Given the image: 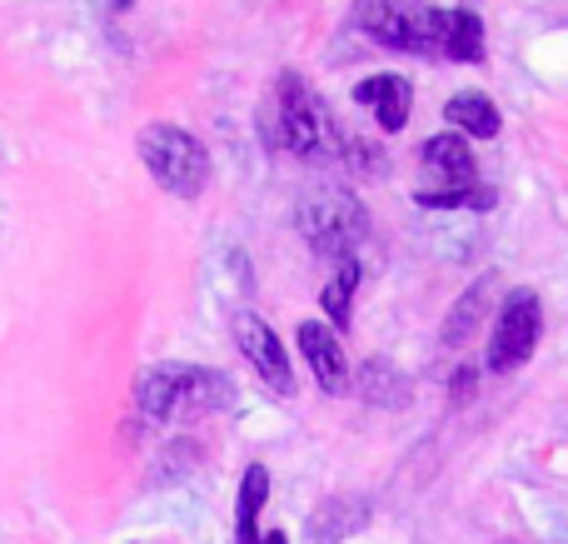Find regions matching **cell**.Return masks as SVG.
<instances>
[{"mask_svg": "<svg viewBox=\"0 0 568 544\" xmlns=\"http://www.w3.org/2000/svg\"><path fill=\"white\" fill-rule=\"evenodd\" d=\"M265 125H270V145L290 150V155H300V160H320V155L339 150V125H334V115L294 70H284L275 80V105H270Z\"/></svg>", "mask_w": 568, "mask_h": 544, "instance_id": "6da1fadb", "label": "cell"}, {"mask_svg": "<svg viewBox=\"0 0 568 544\" xmlns=\"http://www.w3.org/2000/svg\"><path fill=\"white\" fill-rule=\"evenodd\" d=\"M260 544H290V540H284V530H265V540Z\"/></svg>", "mask_w": 568, "mask_h": 544, "instance_id": "44dd1931", "label": "cell"}, {"mask_svg": "<svg viewBox=\"0 0 568 544\" xmlns=\"http://www.w3.org/2000/svg\"><path fill=\"white\" fill-rule=\"evenodd\" d=\"M354 290H359V260H339V270H334V280L320 290V305L324 315H329L334 330H344L354 320Z\"/></svg>", "mask_w": 568, "mask_h": 544, "instance_id": "2e32d148", "label": "cell"}, {"mask_svg": "<svg viewBox=\"0 0 568 544\" xmlns=\"http://www.w3.org/2000/svg\"><path fill=\"white\" fill-rule=\"evenodd\" d=\"M409 395V390L399 385V380H394V370L384 365V360H369V365H364V400H374V405H399V400Z\"/></svg>", "mask_w": 568, "mask_h": 544, "instance_id": "d6986e66", "label": "cell"}, {"mask_svg": "<svg viewBox=\"0 0 568 544\" xmlns=\"http://www.w3.org/2000/svg\"><path fill=\"white\" fill-rule=\"evenodd\" d=\"M354 20H359L364 36H374L389 50L449 56L454 10H439L429 0H354Z\"/></svg>", "mask_w": 568, "mask_h": 544, "instance_id": "7a4b0ae2", "label": "cell"}, {"mask_svg": "<svg viewBox=\"0 0 568 544\" xmlns=\"http://www.w3.org/2000/svg\"><path fill=\"white\" fill-rule=\"evenodd\" d=\"M300 350H304V360H310L324 395H344V390H349V360H344L339 340H334L320 320H304L300 325Z\"/></svg>", "mask_w": 568, "mask_h": 544, "instance_id": "52a82bcc", "label": "cell"}, {"mask_svg": "<svg viewBox=\"0 0 568 544\" xmlns=\"http://www.w3.org/2000/svg\"><path fill=\"white\" fill-rule=\"evenodd\" d=\"M489 300H494V275H484V280H474L469 290H464L459 300H454V310L444 315V345H469L474 340V330L484 325V315H489Z\"/></svg>", "mask_w": 568, "mask_h": 544, "instance_id": "8fae6325", "label": "cell"}, {"mask_svg": "<svg viewBox=\"0 0 568 544\" xmlns=\"http://www.w3.org/2000/svg\"><path fill=\"white\" fill-rule=\"evenodd\" d=\"M539 335H544L539 295H534V290H509L499 320H494L489 350H484V370H489V375H509V370H519L524 360L539 350Z\"/></svg>", "mask_w": 568, "mask_h": 544, "instance_id": "5b68a950", "label": "cell"}, {"mask_svg": "<svg viewBox=\"0 0 568 544\" xmlns=\"http://www.w3.org/2000/svg\"><path fill=\"white\" fill-rule=\"evenodd\" d=\"M140 160H145V170L155 175V185H165L170 195H180V200H195L210 180L205 145L180 125H145V135H140Z\"/></svg>", "mask_w": 568, "mask_h": 544, "instance_id": "277c9868", "label": "cell"}, {"mask_svg": "<svg viewBox=\"0 0 568 544\" xmlns=\"http://www.w3.org/2000/svg\"><path fill=\"white\" fill-rule=\"evenodd\" d=\"M364 520H369V505H364V500H344V495L324 500V510L310 525V544H339L344 535H354Z\"/></svg>", "mask_w": 568, "mask_h": 544, "instance_id": "5bb4252c", "label": "cell"}, {"mask_svg": "<svg viewBox=\"0 0 568 544\" xmlns=\"http://www.w3.org/2000/svg\"><path fill=\"white\" fill-rule=\"evenodd\" d=\"M270 500V470L250 465L245 480H240V500H235V544H260L265 530H260V510Z\"/></svg>", "mask_w": 568, "mask_h": 544, "instance_id": "7c38bea8", "label": "cell"}, {"mask_svg": "<svg viewBox=\"0 0 568 544\" xmlns=\"http://www.w3.org/2000/svg\"><path fill=\"white\" fill-rule=\"evenodd\" d=\"M449 56H454V60H464V66H479V60H484V20H479V10L454 6Z\"/></svg>", "mask_w": 568, "mask_h": 544, "instance_id": "e0dca14e", "label": "cell"}, {"mask_svg": "<svg viewBox=\"0 0 568 544\" xmlns=\"http://www.w3.org/2000/svg\"><path fill=\"white\" fill-rule=\"evenodd\" d=\"M110 6H120V10H130V6H135V0H110Z\"/></svg>", "mask_w": 568, "mask_h": 544, "instance_id": "7402d4cb", "label": "cell"}, {"mask_svg": "<svg viewBox=\"0 0 568 544\" xmlns=\"http://www.w3.org/2000/svg\"><path fill=\"white\" fill-rule=\"evenodd\" d=\"M354 100L379 115V130H404L414 110V85L404 75H369L354 85Z\"/></svg>", "mask_w": 568, "mask_h": 544, "instance_id": "9c48e42d", "label": "cell"}, {"mask_svg": "<svg viewBox=\"0 0 568 544\" xmlns=\"http://www.w3.org/2000/svg\"><path fill=\"white\" fill-rule=\"evenodd\" d=\"M230 400H235V385H230L220 370H200V365H185V375H180V420H200V415H220V410H230Z\"/></svg>", "mask_w": 568, "mask_h": 544, "instance_id": "30bf717a", "label": "cell"}, {"mask_svg": "<svg viewBox=\"0 0 568 544\" xmlns=\"http://www.w3.org/2000/svg\"><path fill=\"white\" fill-rule=\"evenodd\" d=\"M180 375H185V365H155V370L140 375V410H145L150 420H175Z\"/></svg>", "mask_w": 568, "mask_h": 544, "instance_id": "9a60e30c", "label": "cell"}, {"mask_svg": "<svg viewBox=\"0 0 568 544\" xmlns=\"http://www.w3.org/2000/svg\"><path fill=\"white\" fill-rule=\"evenodd\" d=\"M235 345H240V355L250 360V370H255L270 390L294 395V370H290V355H284V340L265 325V320H260V315H240L235 320Z\"/></svg>", "mask_w": 568, "mask_h": 544, "instance_id": "8992f818", "label": "cell"}, {"mask_svg": "<svg viewBox=\"0 0 568 544\" xmlns=\"http://www.w3.org/2000/svg\"><path fill=\"white\" fill-rule=\"evenodd\" d=\"M474 380H479V365H459V370H454V380H449V400H454V405H464V400L474 395Z\"/></svg>", "mask_w": 568, "mask_h": 544, "instance_id": "ffe728a7", "label": "cell"}, {"mask_svg": "<svg viewBox=\"0 0 568 544\" xmlns=\"http://www.w3.org/2000/svg\"><path fill=\"white\" fill-rule=\"evenodd\" d=\"M414 200H419L424 210H494V200L499 195L474 180V185H459V190H419Z\"/></svg>", "mask_w": 568, "mask_h": 544, "instance_id": "ac0fdd59", "label": "cell"}, {"mask_svg": "<svg viewBox=\"0 0 568 544\" xmlns=\"http://www.w3.org/2000/svg\"><path fill=\"white\" fill-rule=\"evenodd\" d=\"M300 235L314 255H334V260H349L364 240V205L354 190L344 185H324L310 190L300 200Z\"/></svg>", "mask_w": 568, "mask_h": 544, "instance_id": "3957f363", "label": "cell"}, {"mask_svg": "<svg viewBox=\"0 0 568 544\" xmlns=\"http://www.w3.org/2000/svg\"><path fill=\"white\" fill-rule=\"evenodd\" d=\"M444 115H449V125L454 130H464V135H474V140H494L504 130V115H499V105H494L484 90H469V95H454L449 105H444Z\"/></svg>", "mask_w": 568, "mask_h": 544, "instance_id": "4fadbf2b", "label": "cell"}, {"mask_svg": "<svg viewBox=\"0 0 568 544\" xmlns=\"http://www.w3.org/2000/svg\"><path fill=\"white\" fill-rule=\"evenodd\" d=\"M419 165L429 170L434 180H439V190H459V185H474V150H469V140L459 135V130H444V135H434V140H424V150H419Z\"/></svg>", "mask_w": 568, "mask_h": 544, "instance_id": "ba28073f", "label": "cell"}]
</instances>
